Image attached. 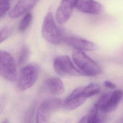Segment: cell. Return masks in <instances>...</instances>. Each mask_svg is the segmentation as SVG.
Returning <instances> with one entry per match:
<instances>
[{"label":"cell","instance_id":"1","mask_svg":"<svg viewBox=\"0 0 123 123\" xmlns=\"http://www.w3.org/2000/svg\"><path fill=\"white\" fill-rule=\"evenodd\" d=\"M72 58L76 67L83 75L94 76L102 72L99 64L83 51L75 49L73 52Z\"/></svg>","mask_w":123,"mask_h":123},{"label":"cell","instance_id":"2","mask_svg":"<svg viewBox=\"0 0 123 123\" xmlns=\"http://www.w3.org/2000/svg\"><path fill=\"white\" fill-rule=\"evenodd\" d=\"M41 34L47 41L53 44L60 43L62 39V35L57 26L51 12L48 13L44 17Z\"/></svg>","mask_w":123,"mask_h":123},{"label":"cell","instance_id":"3","mask_svg":"<svg viewBox=\"0 0 123 123\" xmlns=\"http://www.w3.org/2000/svg\"><path fill=\"white\" fill-rule=\"evenodd\" d=\"M39 72V66L35 63H30L24 67L21 71L17 87L21 91L31 87L36 82Z\"/></svg>","mask_w":123,"mask_h":123},{"label":"cell","instance_id":"4","mask_svg":"<svg viewBox=\"0 0 123 123\" xmlns=\"http://www.w3.org/2000/svg\"><path fill=\"white\" fill-rule=\"evenodd\" d=\"M17 66L13 58L9 53L0 51V75L4 79L14 82L17 79Z\"/></svg>","mask_w":123,"mask_h":123},{"label":"cell","instance_id":"5","mask_svg":"<svg viewBox=\"0 0 123 123\" xmlns=\"http://www.w3.org/2000/svg\"><path fill=\"white\" fill-rule=\"evenodd\" d=\"M53 67L56 73L61 76L83 75L67 55L56 57L53 62Z\"/></svg>","mask_w":123,"mask_h":123},{"label":"cell","instance_id":"6","mask_svg":"<svg viewBox=\"0 0 123 123\" xmlns=\"http://www.w3.org/2000/svg\"><path fill=\"white\" fill-rule=\"evenodd\" d=\"M62 105V101L57 98H52L44 101L39 106L36 114V122L47 123L51 115Z\"/></svg>","mask_w":123,"mask_h":123},{"label":"cell","instance_id":"7","mask_svg":"<svg viewBox=\"0 0 123 123\" xmlns=\"http://www.w3.org/2000/svg\"><path fill=\"white\" fill-rule=\"evenodd\" d=\"M78 0H62L56 12L57 22L62 25L70 18Z\"/></svg>","mask_w":123,"mask_h":123},{"label":"cell","instance_id":"8","mask_svg":"<svg viewBox=\"0 0 123 123\" xmlns=\"http://www.w3.org/2000/svg\"><path fill=\"white\" fill-rule=\"evenodd\" d=\"M84 87L80 86L75 88L65 98L63 106L66 110L69 111L74 110L86 102L87 98L83 95Z\"/></svg>","mask_w":123,"mask_h":123},{"label":"cell","instance_id":"9","mask_svg":"<svg viewBox=\"0 0 123 123\" xmlns=\"http://www.w3.org/2000/svg\"><path fill=\"white\" fill-rule=\"evenodd\" d=\"M122 91L116 89L112 91H108L105 102L100 111L104 113L113 111L118 106L123 98Z\"/></svg>","mask_w":123,"mask_h":123},{"label":"cell","instance_id":"10","mask_svg":"<svg viewBox=\"0 0 123 123\" xmlns=\"http://www.w3.org/2000/svg\"><path fill=\"white\" fill-rule=\"evenodd\" d=\"M64 41L68 45L75 49L83 51H92L97 49V46L93 42L76 37H66Z\"/></svg>","mask_w":123,"mask_h":123},{"label":"cell","instance_id":"11","mask_svg":"<svg viewBox=\"0 0 123 123\" xmlns=\"http://www.w3.org/2000/svg\"><path fill=\"white\" fill-rule=\"evenodd\" d=\"M39 0H20L9 12L12 19L17 18L32 9Z\"/></svg>","mask_w":123,"mask_h":123},{"label":"cell","instance_id":"12","mask_svg":"<svg viewBox=\"0 0 123 123\" xmlns=\"http://www.w3.org/2000/svg\"><path fill=\"white\" fill-rule=\"evenodd\" d=\"M75 8L82 12L94 14L99 13L102 9L101 4L94 0H78Z\"/></svg>","mask_w":123,"mask_h":123},{"label":"cell","instance_id":"13","mask_svg":"<svg viewBox=\"0 0 123 123\" xmlns=\"http://www.w3.org/2000/svg\"><path fill=\"white\" fill-rule=\"evenodd\" d=\"M44 87L53 95H60L64 92V88L62 80L58 77H50L45 80Z\"/></svg>","mask_w":123,"mask_h":123},{"label":"cell","instance_id":"14","mask_svg":"<svg viewBox=\"0 0 123 123\" xmlns=\"http://www.w3.org/2000/svg\"><path fill=\"white\" fill-rule=\"evenodd\" d=\"M99 111L98 106L96 103L92 107L89 113L83 117L79 121V123H98L102 122V119L98 116Z\"/></svg>","mask_w":123,"mask_h":123},{"label":"cell","instance_id":"15","mask_svg":"<svg viewBox=\"0 0 123 123\" xmlns=\"http://www.w3.org/2000/svg\"><path fill=\"white\" fill-rule=\"evenodd\" d=\"M101 90L100 86L96 83H91L84 87L83 95L86 98L92 97L98 94Z\"/></svg>","mask_w":123,"mask_h":123},{"label":"cell","instance_id":"16","mask_svg":"<svg viewBox=\"0 0 123 123\" xmlns=\"http://www.w3.org/2000/svg\"><path fill=\"white\" fill-rule=\"evenodd\" d=\"M32 20V14L30 13H27L23 17L21 20L19 26V29L20 32H25L28 27Z\"/></svg>","mask_w":123,"mask_h":123},{"label":"cell","instance_id":"17","mask_svg":"<svg viewBox=\"0 0 123 123\" xmlns=\"http://www.w3.org/2000/svg\"><path fill=\"white\" fill-rule=\"evenodd\" d=\"M29 54V50L26 47H24L21 51L19 59H18V64L21 65L23 64L27 60Z\"/></svg>","mask_w":123,"mask_h":123},{"label":"cell","instance_id":"18","mask_svg":"<svg viewBox=\"0 0 123 123\" xmlns=\"http://www.w3.org/2000/svg\"><path fill=\"white\" fill-rule=\"evenodd\" d=\"M10 7L9 0H0V18L3 17L7 13Z\"/></svg>","mask_w":123,"mask_h":123},{"label":"cell","instance_id":"19","mask_svg":"<svg viewBox=\"0 0 123 123\" xmlns=\"http://www.w3.org/2000/svg\"><path fill=\"white\" fill-rule=\"evenodd\" d=\"M11 34V30L7 27L0 29V43L7 39Z\"/></svg>","mask_w":123,"mask_h":123},{"label":"cell","instance_id":"20","mask_svg":"<svg viewBox=\"0 0 123 123\" xmlns=\"http://www.w3.org/2000/svg\"><path fill=\"white\" fill-rule=\"evenodd\" d=\"M5 105V98L3 95L0 96V114L1 113L4 109Z\"/></svg>","mask_w":123,"mask_h":123},{"label":"cell","instance_id":"21","mask_svg":"<svg viewBox=\"0 0 123 123\" xmlns=\"http://www.w3.org/2000/svg\"><path fill=\"white\" fill-rule=\"evenodd\" d=\"M104 85L107 88H109L111 89H115L116 86L115 84L108 80H106L104 82Z\"/></svg>","mask_w":123,"mask_h":123}]
</instances>
